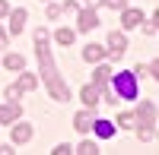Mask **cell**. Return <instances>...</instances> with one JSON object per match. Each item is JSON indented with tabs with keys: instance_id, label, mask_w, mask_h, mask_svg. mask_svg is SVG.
I'll return each mask as SVG.
<instances>
[{
	"instance_id": "obj_24",
	"label": "cell",
	"mask_w": 159,
	"mask_h": 155,
	"mask_svg": "<svg viewBox=\"0 0 159 155\" xmlns=\"http://www.w3.org/2000/svg\"><path fill=\"white\" fill-rule=\"evenodd\" d=\"M67 152H73V149H70V146H67V143H61V146H57V149H54V155H67Z\"/></svg>"
},
{
	"instance_id": "obj_16",
	"label": "cell",
	"mask_w": 159,
	"mask_h": 155,
	"mask_svg": "<svg viewBox=\"0 0 159 155\" xmlns=\"http://www.w3.org/2000/svg\"><path fill=\"white\" fill-rule=\"evenodd\" d=\"M35 86H38V76L35 73H22L19 76V89H22V92H32Z\"/></svg>"
},
{
	"instance_id": "obj_14",
	"label": "cell",
	"mask_w": 159,
	"mask_h": 155,
	"mask_svg": "<svg viewBox=\"0 0 159 155\" xmlns=\"http://www.w3.org/2000/svg\"><path fill=\"white\" fill-rule=\"evenodd\" d=\"M3 67H7L10 73H13V70H16V73H22V67H25V60H22L19 54H7V57H3Z\"/></svg>"
},
{
	"instance_id": "obj_17",
	"label": "cell",
	"mask_w": 159,
	"mask_h": 155,
	"mask_svg": "<svg viewBox=\"0 0 159 155\" xmlns=\"http://www.w3.org/2000/svg\"><path fill=\"white\" fill-rule=\"evenodd\" d=\"M108 76H111L108 67H99V70H96V79H92V86H99V89H102V86H108Z\"/></svg>"
},
{
	"instance_id": "obj_12",
	"label": "cell",
	"mask_w": 159,
	"mask_h": 155,
	"mask_svg": "<svg viewBox=\"0 0 159 155\" xmlns=\"http://www.w3.org/2000/svg\"><path fill=\"white\" fill-rule=\"evenodd\" d=\"M92 130H96V136H102V139L115 136V127H111V120H92Z\"/></svg>"
},
{
	"instance_id": "obj_25",
	"label": "cell",
	"mask_w": 159,
	"mask_h": 155,
	"mask_svg": "<svg viewBox=\"0 0 159 155\" xmlns=\"http://www.w3.org/2000/svg\"><path fill=\"white\" fill-rule=\"evenodd\" d=\"M3 16H10V3H7V0H0V19H3Z\"/></svg>"
},
{
	"instance_id": "obj_20",
	"label": "cell",
	"mask_w": 159,
	"mask_h": 155,
	"mask_svg": "<svg viewBox=\"0 0 159 155\" xmlns=\"http://www.w3.org/2000/svg\"><path fill=\"white\" fill-rule=\"evenodd\" d=\"M118 124H121V127H134L137 117H134V114H118Z\"/></svg>"
},
{
	"instance_id": "obj_18",
	"label": "cell",
	"mask_w": 159,
	"mask_h": 155,
	"mask_svg": "<svg viewBox=\"0 0 159 155\" xmlns=\"http://www.w3.org/2000/svg\"><path fill=\"white\" fill-rule=\"evenodd\" d=\"M76 152H83V155H96V152H99V146H96V143H89V139H83Z\"/></svg>"
},
{
	"instance_id": "obj_26",
	"label": "cell",
	"mask_w": 159,
	"mask_h": 155,
	"mask_svg": "<svg viewBox=\"0 0 159 155\" xmlns=\"http://www.w3.org/2000/svg\"><path fill=\"white\" fill-rule=\"evenodd\" d=\"M0 48H7V32L0 29Z\"/></svg>"
},
{
	"instance_id": "obj_21",
	"label": "cell",
	"mask_w": 159,
	"mask_h": 155,
	"mask_svg": "<svg viewBox=\"0 0 159 155\" xmlns=\"http://www.w3.org/2000/svg\"><path fill=\"white\" fill-rule=\"evenodd\" d=\"M102 3L108 6V10H124V6H127V0H102Z\"/></svg>"
},
{
	"instance_id": "obj_13",
	"label": "cell",
	"mask_w": 159,
	"mask_h": 155,
	"mask_svg": "<svg viewBox=\"0 0 159 155\" xmlns=\"http://www.w3.org/2000/svg\"><path fill=\"white\" fill-rule=\"evenodd\" d=\"M124 48H127L124 32H111V35H108V51H124Z\"/></svg>"
},
{
	"instance_id": "obj_4",
	"label": "cell",
	"mask_w": 159,
	"mask_h": 155,
	"mask_svg": "<svg viewBox=\"0 0 159 155\" xmlns=\"http://www.w3.org/2000/svg\"><path fill=\"white\" fill-rule=\"evenodd\" d=\"M134 117H137L143 127H153V124H156V105H153V101H143L140 111L134 114Z\"/></svg>"
},
{
	"instance_id": "obj_7",
	"label": "cell",
	"mask_w": 159,
	"mask_h": 155,
	"mask_svg": "<svg viewBox=\"0 0 159 155\" xmlns=\"http://www.w3.org/2000/svg\"><path fill=\"white\" fill-rule=\"evenodd\" d=\"M105 54H108V48H102V44H86L83 48V60L86 63H99Z\"/></svg>"
},
{
	"instance_id": "obj_9",
	"label": "cell",
	"mask_w": 159,
	"mask_h": 155,
	"mask_svg": "<svg viewBox=\"0 0 159 155\" xmlns=\"http://www.w3.org/2000/svg\"><path fill=\"white\" fill-rule=\"evenodd\" d=\"M92 120H96V117H92V108H89V111H80L76 117H73V127H76L80 133H89V130H92Z\"/></svg>"
},
{
	"instance_id": "obj_2",
	"label": "cell",
	"mask_w": 159,
	"mask_h": 155,
	"mask_svg": "<svg viewBox=\"0 0 159 155\" xmlns=\"http://www.w3.org/2000/svg\"><path fill=\"white\" fill-rule=\"evenodd\" d=\"M115 95L137 98V73H115Z\"/></svg>"
},
{
	"instance_id": "obj_6",
	"label": "cell",
	"mask_w": 159,
	"mask_h": 155,
	"mask_svg": "<svg viewBox=\"0 0 159 155\" xmlns=\"http://www.w3.org/2000/svg\"><path fill=\"white\" fill-rule=\"evenodd\" d=\"M143 22V13L140 10H121V25H124V29H137V25Z\"/></svg>"
},
{
	"instance_id": "obj_5",
	"label": "cell",
	"mask_w": 159,
	"mask_h": 155,
	"mask_svg": "<svg viewBox=\"0 0 159 155\" xmlns=\"http://www.w3.org/2000/svg\"><path fill=\"white\" fill-rule=\"evenodd\" d=\"M32 139V124H13V146H22Z\"/></svg>"
},
{
	"instance_id": "obj_1",
	"label": "cell",
	"mask_w": 159,
	"mask_h": 155,
	"mask_svg": "<svg viewBox=\"0 0 159 155\" xmlns=\"http://www.w3.org/2000/svg\"><path fill=\"white\" fill-rule=\"evenodd\" d=\"M35 51H38V63H42V79H45V86H48L51 98L67 101V98H70V89H67V82H64L61 76H57V67H54V60H51L48 41H35Z\"/></svg>"
},
{
	"instance_id": "obj_3",
	"label": "cell",
	"mask_w": 159,
	"mask_h": 155,
	"mask_svg": "<svg viewBox=\"0 0 159 155\" xmlns=\"http://www.w3.org/2000/svg\"><path fill=\"white\" fill-rule=\"evenodd\" d=\"M76 19H80L76 29H80V32H89V29H96V25H99V13L92 10V6H86V10H80Z\"/></svg>"
},
{
	"instance_id": "obj_23",
	"label": "cell",
	"mask_w": 159,
	"mask_h": 155,
	"mask_svg": "<svg viewBox=\"0 0 159 155\" xmlns=\"http://www.w3.org/2000/svg\"><path fill=\"white\" fill-rule=\"evenodd\" d=\"M61 13H64V6H57V3H51V6H48V19H57Z\"/></svg>"
},
{
	"instance_id": "obj_10",
	"label": "cell",
	"mask_w": 159,
	"mask_h": 155,
	"mask_svg": "<svg viewBox=\"0 0 159 155\" xmlns=\"http://www.w3.org/2000/svg\"><path fill=\"white\" fill-rule=\"evenodd\" d=\"M80 98H83L86 108H96V101H99V86H83V89H80Z\"/></svg>"
},
{
	"instance_id": "obj_19",
	"label": "cell",
	"mask_w": 159,
	"mask_h": 155,
	"mask_svg": "<svg viewBox=\"0 0 159 155\" xmlns=\"http://www.w3.org/2000/svg\"><path fill=\"white\" fill-rule=\"evenodd\" d=\"M99 92H102V98H105V101H108V105H111V108H115V105H118V101H121V98H118V95H115V92H111V89H105V86H102V89H99Z\"/></svg>"
},
{
	"instance_id": "obj_15",
	"label": "cell",
	"mask_w": 159,
	"mask_h": 155,
	"mask_svg": "<svg viewBox=\"0 0 159 155\" xmlns=\"http://www.w3.org/2000/svg\"><path fill=\"white\" fill-rule=\"evenodd\" d=\"M73 38H76L73 29H57V32H54V41H57L61 48H64V44H73Z\"/></svg>"
},
{
	"instance_id": "obj_11",
	"label": "cell",
	"mask_w": 159,
	"mask_h": 155,
	"mask_svg": "<svg viewBox=\"0 0 159 155\" xmlns=\"http://www.w3.org/2000/svg\"><path fill=\"white\" fill-rule=\"evenodd\" d=\"M22 29H25V10H13V16H10V32L19 35Z\"/></svg>"
},
{
	"instance_id": "obj_22",
	"label": "cell",
	"mask_w": 159,
	"mask_h": 155,
	"mask_svg": "<svg viewBox=\"0 0 159 155\" xmlns=\"http://www.w3.org/2000/svg\"><path fill=\"white\" fill-rule=\"evenodd\" d=\"M19 95H22V89H19V86H10V89H7V98H10V101H16Z\"/></svg>"
},
{
	"instance_id": "obj_8",
	"label": "cell",
	"mask_w": 159,
	"mask_h": 155,
	"mask_svg": "<svg viewBox=\"0 0 159 155\" xmlns=\"http://www.w3.org/2000/svg\"><path fill=\"white\" fill-rule=\"evenodd\" d=\"M22 114V108L16 105V101H10V105H0V124H13Z\"/></svg>"
}]
</instances>
